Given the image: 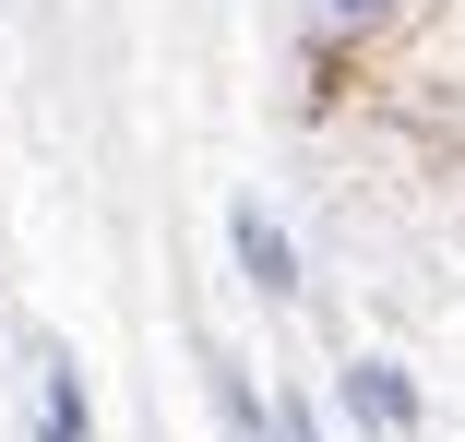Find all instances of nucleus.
<instances>
[{
  "mask_svg": "<svg viewBox=\"0 0 465 442\" xmlns=\"http://www.w3.org/2000/svg\"><path fill=\"white\" fill-rule=\"evenodd\" d=\"M227 239H239V263H251V287H262V299H287V287H299V251H287V227H274L262 204H239Z\"/></svg>",
  "mask_w": 465,
  "mask_h": 442,
  "instance_id": "nucleus-1",
  "label": "nucleus"
},
{
  "mask_svg": "<svg viewBox=\"0 0 465 442\" xmlns=\"http://www.w3.org/2000/svg\"><path fill=\"white\" fill-rule=\"evenodd\" d=\"M346 407H358L370 430H406V418H418V395H406L394 359H358V371H346Z\"/></svg>",
  "mask_w": 465,
  "mask_h": 442,
  "instance_id": "nucleus-2",
  "label": "nucleus"
},
{
  "mask_svg": "<svg viewBox=\"0 0 465 442\" xmlns=\"http://www.w3.org/2000/svg\"><path fill=\"white\" fill-rule=\"evenodd\" d=\"M36 442H96V418H84V383H72V359H48V407H36Z\"/></svg>",
  "mask_w": 465,
  "mask_h": 442,
  "instance_id": "nucleus-3",
  "label": "nucleus"
},
{
  "mask_svg": "<svg viewBox=\"0 0 465 442\" xmlns=\"http://www.w3.org/2000/svg\"><path fill=\"white\" fill-rule=\"evenodd\" d=\"M334 13H346V25H358V13H382V0H334Z\"/></svg>",
  "mask_w": 465,
  "mask_h": 442,
  "instance_id": "nucleus-4",
  "label": "nucleus"
}]
</instances>
